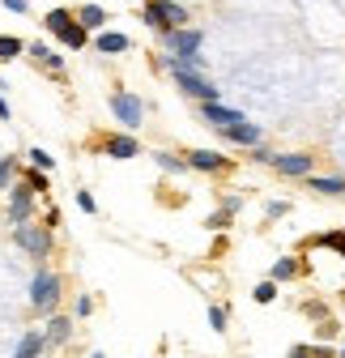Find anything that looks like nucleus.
<instances>
[{
  "instance_id": "obj_1",
  "label": "nucleus",
  "mask_w": 345,
  "mask_h": 358,
  "mask_svg": "<svg viewBox=\"0 0 345 358\" xmlns=\"http://www.w3.org/2000/svg\"><path fill=\"white\" fill-rule=\"evenodd\" d=\"M145 22L158 34H175V30L188 26V9L175 5V0H149V5H145Z\"/></svg>"
},
{
  "instance_id": "obj_2",
  "label": "nucleus",
  "mask_w": 345,
  "mask_h": 358,
  "mask_svg": "<svg viewBox=\"0 0 345 358\" xmlns=\"http://www.w3.org/2000/svg\"><path fill=\"white\" fill-rule=\"evenodd\" d=\"M30 303H34L38 316H56V307H60V278L47 273V268H38L34 286H30Z\"/></svg>"
},
{
  "instance_id": "obj_3",
  "label": "nucleus",
  "mask_w": 345,
  "mask_h": 358,
  "mask_svg": "<svg viewBox=\"0 0 345 358\" xmlns=\"http://www.w3.org/2000/svg\"><path fill=\"white\" fill-rule=\"evenodd\" d=\"M170 77H175V85L184 90L188 99H196L200 107H209V103H218V85H209L200 73H188V69H170Z\"/></svg>"
},
{
  "instance_id": "obj_4",
  "label": "nucleus",
  "mask_w": 345,
  "mask_h": 358,
  "mask_svg": "<svg viewBox=\"0 0 345 358\" xmlns=\"http://www.w3.org/2000/svg\"><path fill=\"white\" fill-rule=\"evenodd\" d=\"M200 43H205V34L200 30H175V34H166V48H170V56L175 60H192V56H200Z\"/></svg>"
},
{
  "instance_id": "obj_5",
  "label": "nucleus",
  "mask_w": 345,
  "mask_h": 358,
  "mask_svg": "<svg viewBox=\"0 0 345 358\" xmlns=\"http://www.w3.org/2000/svg\"><path fill=\"white\" fill-rule=\"evenodd\" d=\"M111 111L124 128H141V99L137 94H115L111 99Z\"/></svg>"
},
{
  "instance_id": "obj_6",
  "label": "nucleus",
  "mask_w": 345,
  "mask_h": 358,
  "mask_svg": "<svg viewBox=\"0 0 345 358\" xmlns=\"http://www.w3.org/2000/svg\"><path fill=\"white\" fill-rule=\"evenodd\" d=\"M30 256H47L52 252V235L47 231H38V227H17V235H13Z\"/></svg>"
},
{
  "instance_id": "obj_7",
  "label": "nucleus",
  "mask_w": 345,
  "mask_h": 358,
  "mask_svg": "<svg viewBox=\"0 0 345 358\" xmlns=\"http://www.w3.org/2000/svg\"><path fill=\"white\" fill-rule=\"evenodd\" d=\"M200 115H205V124H213V128H235V124H243V111H235V107H222V103H209V107H200Z\"/></svg>"
},
{
  "instance_id": "obj_8",
  "label": "nucleus",
  "mask_w": 345,
  "mask_h": 358,
  "mask_svg": "<svg viewBox=\"0 0 345 358\" xmlns=\"http://www.w3.org/2000/svg\"><path fill=\"white\" fill-rule=\"evenodd\" d=\"M222 137H226V141H235V145H247V150H256V145H260V137H265V132L256 128L251 120H243V124H235V128H222Z\"/></svg>"
},
{
  "instance_id": "obj_9",
  "label": "nucleus",
  "mask_w": 345,
  "mask_h": 358,
  "mask_svg": "<svg viewBox=\"0 0 345 358\" xmlns=\"http://www.w3.org/2000/svg\"><path fill=\"white\" fill-rule=\"evenodd\" d=\"M9 217L17 222V227H26V217H30V184L13 188V196H9Z\"/></svg>"
},
{
  "instance_id": "obj_10",
  "label": "nucleus",
  "mask_w": 345,
  "mask_h": 358,
  "mask_svg": "<svg viewBox=\"0 0 345 358\" xmlns=\"http://www.w3.org/2000/svg\"><path fill=\"white\" fill-rule=\"evenodd\" d=\"M273 166H277L281 175H307V171H311V158H307V154H277Z\"/></svg>"
},
{
  "instance_id": "obj_11",
  "label": "nucleus",
  "mask_w": 345,
  "mask_h": 358,
  "mask_svg": "<svg viewBox=\"0 0 345 358\" xmlns=\"http://www.w3.org/2000/svg\"><path fill=\"white\" fill-rule=\"evenodd\" d=\"M188 166H196V171H226L230 162L222 154H213V150H192L188 154Z\"/></svg>"
},
{
  "instance_id": "obj_12",
  "label": "nucleus",
  "mask_w": 345,
  "mask_h": 358,
  "mask_svg": "<svg viewBox=\"0 0 345 358\" xmlns=\"http://www.w3.org/2000/svg\"><path fill=\"white\" fill-rule=\"evenodd\" d=\"M68 329H73L68 316H47V341H52V345H64V341H68Z\"/></svg>"
},
{
  "instance_id": "obj_13",
  "label": "nucleus",
  "mask_w": 345,
  "mask_h": 358,
  "mask_svg": "<svg viewBox=\"0 0 345 358\" xmlns=\"http://www.w3.org/2000/svg\"><path fill=\"white\" fill-rule=\"evenodd\" d=\"M311 188L324 192V196H341V192H345V179H341V175H316Z\"/></svg>"
},
{
  "instance_id": "obj_14",
  "label": "nucleus",
  "mask_w": 345,
  "mask_h": 358,
  "mask_svg": "<svg viewBox=\"0 0 345 358\" xmlns=\"http://www.w3.org/2000/svg\"><path fill=\"white\" fill-rule=\"evenodd\" d=\"M98 52H107V56H115V52H128V34H115V30L98 34Z\"/></svg>"
},
{
  "instance_id": "obj_15",
  "label": "nucleus",
  "mask_w": 345,
  "mask_h": 358,
  "mask_svg": "<svg viewBox=\"0 0 345 358\" xmlns=\"http://www.w3.org/2000/svg\"><path fill=\"white\" fill-rule=\"evenodd\" d=\"M43 341H47V337H43V333H26V337H22V345L13 350V358H38Z\"/></svg>"
},
{
  "instance_id": "obj_16",
  "label": "nucleus",
  "mask_w": 345,
  "mask_h": 358,
  "mask_svg": "<svg viewBox=\"0 0 345 358\" xmlns=\"http://www.w3.org/2000/svg\"><path fill=\"white\" fill-rule=\"evenodd\" d=\"M137 150H141V145H137L133 137H115V141L107 145V154H111V158H137Z\"/></svg>"
},
{
  "instance_id": "obj_17",
  "label": "nucleus",
  "mask_w": 345,
  "mask_h": 358,
  "mask_svg": "<svg viewBox=\"0 0 345 358\" xmlns=\"http://www.w3.org/2000/svg\"><path fill=\"white\" fill-rule=\"evenodd\" d=\"M68 26H73V13H68V9H52V13H47V30H52L56 38H60Z\"/></svg>"
},
{
  "instance_id": "obj_18",
  "label": "nucleus",
  "mask_w": 345,
  "mask_h": 358,
  "mask_svg": "<svg viewBox=\"0 0 345 358\" xmlns=\"http://www.w3.org/2000/svg\"><path fill=\"white\" fill-rule=\"evenodd\" d=\"M85 38H90V34H85V26H81V22H73V26L60 34V43H64V48H85Z\"/></svg>"
},
{
  "instance_id": "obj_19",
  "label": "nucleus",
  "mask_w": 345,
  "mask_h": 358,
  "mask_svg": "<svg viewBox=\"0 0 345 358\" xmlns=\"http://www.w3.org/2000/svg\"><path fill=\"white\" fill-rule=\"evenodd\" d=\"M294 273H298V260H290V256H281V260L273 264V278H269V282H290Z\"/></svg>"
},
{
  "instance_id": "obj_20",
  "label": "nucleus",
  "mask_w": 345,
  "mask_h": 358,
  "mask_svg": "<svg viewBox=\"0 0 345 358\" xmlns=\"http://www.w3.org/2000/svg\"><path fill=\"white\" fill-rule=\"evenodd\" d=\"M103 22H107V13H103L98 5H85V9H81V26H85V30H98Z\"/></svg>"
},
{
  "instance_id": "obj_21",
  "label": "nucleus",
  "mask_w": 345,
  "mask_h": 358,
  "mask_svg": "<svg viewBox=\"0 0 345 358\" xmlns=\"http://www.w3.org/2000/svg\"><path fill=\"white\" fill-rule=\"evenodd\" d=\"M17 56H22V38L0 34V60H17Z\"/></svg>"
},
{
  "instance_id": "obj_22",
  "label": "nucleus",
  "mask_w": 345,
  "mask_h": 358,
  "mask_svg": "<svg viewBox=\"0 0 345 358\" xmlns=\"http://www.w3.org/2000/svg\"><path fill=\"white\" fill-rule=\"evenodd\" d=\"M290 358H332V350H324V345H294Z\"/></svg>"
},
{
  "instance_id": "obj_23",
  "label": "nucleus",
  "mask_w": 345,
  "mask_h": 358,
  "mask_svg": "<svg viewBox=\"0 0 345 358\" xmlns=\"http://www.w3.org/2000/svg\"><path fill=\"white\" fill-rule=\"evenodd\" d=\"M158 166L175 175V171H184V166H188V158H175V154H158Z\"/></svg>"
},
{
  "instance_id": "obj_24",
  "label": "nucleus",
  "mask_w": 345,
  "mask_h": 358,
  "mask_svg": "<svg viewBox=\"0 0 345 358\" xmlns=\"http://www.w3.org/2000/svg\"><path fill=\"white\" fill-rule=\"evenodd\" d=\"M277 299V282H260L256 286V303H273Z\"/></svg>"
},
{
  "instance_id": "obj_25",
  "label": "nucleus",
  "mask_w": 345,
  "mask_h": 358,
  "mask_svg": "<svg viewBox=\"0 0 345 358\" xmlns=\"http://www.w3.org/2000/svg\"><path fill=\"white\" fill-rule=\"evenodd\" d=\"M90 311H94V299H90V294H81V299L73 303V316H77V320H85Z\"/></svg>"
},
{
  "instance_id": "obj_26",
  "label": "nucleus",
  "mask_w": 345,
  "mask_h": 358,
  "mask_svg": "<svg viewBox=\"0 0 345 358\" xmlns=\"http://www.w3.org/2000/svg\"><path fill=\"white\" fill-rule=\"evenodd\" d=\"M320 243H324V248H337V252L345 256V231H332V235H324Z\"/></svg>"
},
{
  "instance_id": "obj_27",
  "label": "nucleus",
  "mask_w": 345,
  "mask_h": 358,
  "mask_svg": "<svg viewBox=\"0 0 345 358\" xmlns=\"http://www.w3.org/2000/svg\"><path fill=\"white\" fill-rule=\"evenodd\" d=\"M13 166H17L13 158H0V192L9 188V175H13Z\"/></svg>"
},
{
  "instance_id": "obj_28",
  "label": "nucleus",
  "mask_w": 345,
  "mask_h": 358,
  "mask_svg": "<svg viewBox=\"0 0 345 358\" xmlns=\"http://www.w3.org/2000/svg\"><path fill=\"white\" fill-rule=\"evenodd\" d=\"M26 184H30V192H47V175H43V171H30Z\"/></svg>"
},
{
  "instance_id": "obj_29",
  "label": "nucleus",
  "mask_w": 345,
  "mask_h": 358,
  "mask_svg": "<svg viewBox=\"0 0 345 358\" xmlns=\"http://www.w3.org/2000/svg\"><path fill=\"white\" fill-rule=\"evenodd\" d=\"M30 162H34V166H47V171H52V166H56V162H52V154H47V150H30Z\"/></svg>"
},
{
  "instance_id": "obj_30",
  "label": "nucleus",
  "mask_w": 345,
  "mask_h": 358,
  "mask_svg": "<svg viewBox=\"0 0 345 358\" xmlns=\"http://www.w3.org/2000/svg\"><path fill=\"white\" fill-rule=\"evenodd\" d=\"M209 324L222 333V329H226V311H222V307H209Z\"/></svg>"
},
{
  "instance_id": "obj_31",
  "label": "nucleus",
  "mask_w": 345,
  "mask_h": 358,
  "mask_svg": "<svg viewBox=\"0 0 345 358\" xmlns=\"http://www.w3.org/2000/svg\"><path fill=\"white\" fill-rule=\"evenodd\" d=\"M77 205H81V213H94L98 205H94V196L90 192H77Z\"/></svg>"
},
{
  "instance_id": "obj_32",
  "label": "nucleus",
  "mask_w": 345,
  "mask_h": 358,
  "mask_svg": "<svg viewBox=\"0 0 345 358\" xmlns=\"http://www.w3.org/2000/svg\"><path fill=\"white\" fill-rule=\"evenodd\" d=\"M0 5H5L9 13H26V9H30V0H0Z\"/></svg>"
},
{
  "instance_id": "obj_33",
  "label": "nucleus",
  "mask_w": 345,
  "mask_h": 358,
  "mask_svg": "<svg viewBox=\"0 0 345 358\" xmlns=\"http://www.w3.org/2000/svg\"><path fill=\"white\" fill-rule=\"evenodd\" d=\"M286 209H290V205H286V201H273V205H269V217H281V213H286Z\"/></svg>"
},
{
  "instance_id": "obj_34",
  "label": "nucleus",
  "mask_w": 345,
  "mask_h": 358,
  "mask_svg": "<svg viewBox=\"0 0 345 358\" xmlns=\"http://www.w3.org/2000/svg\"><path fill=\"white\" fill-rule=\"evenodd\" d=\"M0 120H13V111H9V103H5V94H0Z\"/></svg>"
},
{
  "instance_id": "obj_35",
  "label": "nucleus",
  "mask_w": 345,
  "mask_h": 358,
  "mask_svg": "<svg viewBox=\"0 0 345 358\" xmlns=\"http://www.w3.org/2000/svg\"><path fill=\"white\" fill-rule=\"evenodd\" d=\"M90 358H103V354H90Z\"/></svg>"
},
{
  "instance_id": "obj_36",
  "label": "nucleus",
  "mask_w": 345,
  "mask_h": 358,
  "mask_svg": "<svg viewBox=\"0 0 345 358\" xmlns=\"http://www.w3.org/2000/svg\"><path fill=\"white\" fill-rule=\"evenodd\" d=\"M341 358H345V345H341Z\"/></svg>"
},
{
  "instance_id": "obj_37",
  "label": "nucleus",
  "mask_w": 345,
  "mask_h": 358,
  "mask_svg": "<svg viewBox=\"0 0 345 358\" xmlns=\"http://www.w3.org/2000/svg\"><path fill=\"white\" fill-rule=\"evenodd\" d=\"M175 5H184V0H175Z\"/></svg>"
}]
</instances>
